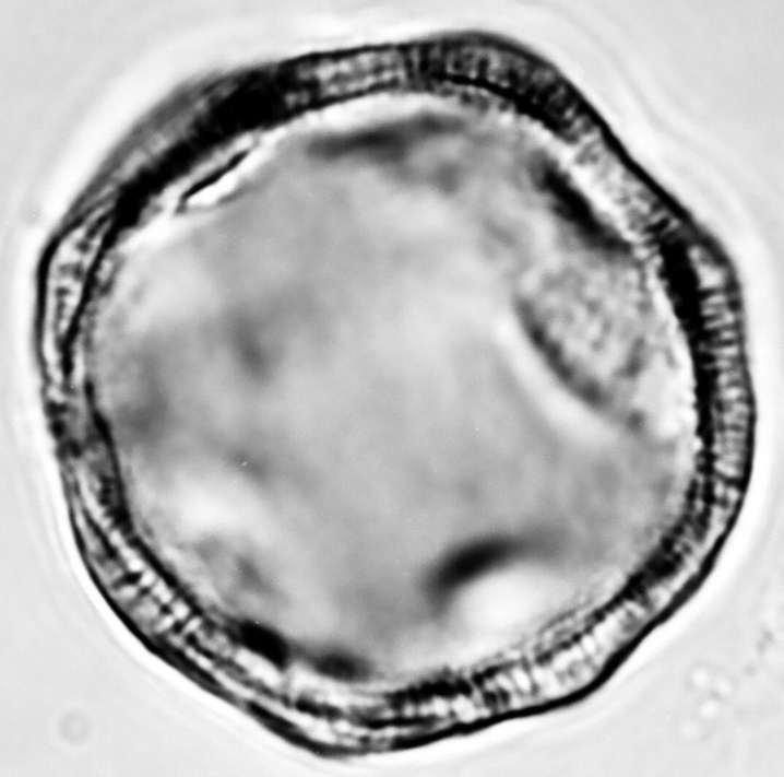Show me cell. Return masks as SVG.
<instances>
[{
  "instance_id": "obj_1",
  "label": "cell",
  "mask_w": 784,
  "mask_h": 777,
  "mask_svg": "<svg viewBox=\"0 0 784 777\" xmlns=\"http://www.w3.org/2000/svg\"><path fill=\"white\" fill-rule=\"evenodd\" d=\"M238 637L242 646L252 655L268 660L274 668L286 669L290 663V650L285 639L272 629L259 624L243 623L238 627Z\"/></svg>"
}]
</instances>
